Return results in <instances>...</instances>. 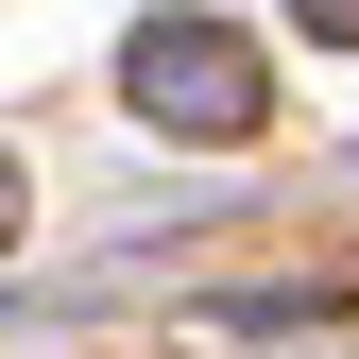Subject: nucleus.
Wrapping results in <instances>:
<instances>
[{
    "label": "nucleus",
    "mask_w": 359,
    "mask_h": 359,
    "mask_svg": "<svg viewBox=\"0 0 359 359\" xmlns=\"http://www.w3.org/2000/svg\"><path fill=\"white\" fill-rule=\"evenodd\" d=\"M120 86H137L154 137H257V120H274V86H257V52H240L222 18H137Z\"/></svg>",
    "instance_id": "f257e3e1"
},
{
    "label": "nucleus",
    "mask_w": 359,
    "mask_h": 359,
    "mask_svg": "<svg viewBox=\"0 0 359 359\" xmlns=\"http://www.w3.org/2000/svg\"><path fill=\"white\" fill-rule=\"evenodd\" d=\"M291 18H308V34H359V0H291Z\"/></svg>",
    "instance_id": "f03ea898"
},
{
    "label": "nucleus",
    "mask_w": 359,
    "mask_h": 359,
    "mask_svg": "<svg viewBox=\"0 0 359 359\" xmlns=\"http://www.w3.org/2000/svg\"><path fill=\"white\" fill-rule=\"evenodd\" d=\"M0 240H18V171H0Z\"/></svg>",
    "instance_id": "7ed1b4c3"
}]
</instances>
